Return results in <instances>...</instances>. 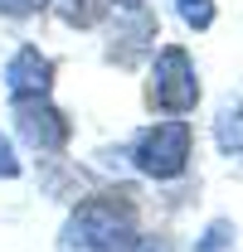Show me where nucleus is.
Instances as JSON below:
<instances>
[{
  "instance_id": "f257e3e1",
  "label": "nucleus",
  "mask_w": 243,
  "mask_h": 252,
  "mask_svg": "<svg viewBox=\"0 0 243 252\" xmlns=\"http://www.w3.org/2000/svg\"><path fill=\"white\" fill-rule=\"evenodd\" d=\"M136 238V209L122 194H97L63 223L59 252H126Z\"/></svg>"
},
{
  "instance_id": "f03ea898",
  "label": "nucleus",
  "mask_w": 243,
  "mask_h": 252,
  "mask_svg": "<svg viewBox=\"0 0 243 252\" xmlns=\"http://www.w3.org/2000/svg\"><path fill=\"white\" fill-rule=\"evenodd\" d=\"M195 102H200L195 63L180 44H165L151 63V107L165 117H185V112H195Z\"/></svg>"
},
{
  "instance_id": "7ed1b4c3",
  "label": "nucleus",
  "mask_w": 243,
  "mask_h": 252,
  "mask_svg": "<svg viewBox=\"0 0 243 252\" xmlns=\"http://www.w3.org/2000/svg\"><path fill=\"white\" fill-rule=\"evenodd\" d=\"M131 160L151 180H175V175H185V165H190V122L175 117V122H156L151 131H141Z\"/></svg>"
},
{
  "instance_id": "20e7f679",
  "label": "nucleus",
  "mask_w": 243,
  "mask_h": 252,
  "mask_svg": "<svg viewBox=\"0 0 243 252\" xmlns=\"http://www.w3.org/2000/svg\"><path fill=\"white\" fill-rule=\"evenodd\" d=\"M15 131H20V141L34 146L39 156H54V151L68 146L73 122L63 117L49 97H15Z\"/></svg>"
},
{
  "instance_id": "39448f33",
  "label": "nucleus",
  "mask_w": 243,
  "mask_h": 252,
  "mask_svg": "<svg viewBox=\"0 0 243 252\" xmlns=\"http://www.w3.org/2000/svg\"><path fill=\"white\" fill-rule=\"evenodd\" d=\"M156 49V15L141 5V10H117V25H112V44H107V59L131 68L141 63Z\"/></svg>"
},
{
  "instance_id": "423d86ee",
  "label": "nucleus",
  "mask_w": 243,
  "mask_h": 252,
  "mask_svg": "<svg viewBox=\"0 0 243 252\" xmlns=\"http://www.w3.org/2000/svg\"><path fill=\"white\" fill-rule=\"evenodd\" d=\"M5 88H10V102L15 97H49V88H54V59H44L34 44L15 49V59L5 63Z\"/></svg>"
},
{
  "instance_id": "0eeeda50",
  "label": "nucleus",
  "mask_w": 243,
  "mask_h": 252,
  "mask_svg": "<svg viewBox=\"0 0 243 252\" xmlns=\"http://www.w3.org/2000/svg\"><path fill=\"white\" fill-rule=\"evenodd\" d=\"M214 141H219V151L229 160L243 165V97H229V102L219 107V117H214Z\"/></svg>"
},
{
  "instance_id": "6e6552de",
  "label": "nucleus",
  "mask_w": 243,
  "mask_h": 252,
  "mask_svg": "<svg viewBox=\"0 0 243 252\" xmlns=\"http://www.w3.org/2000/svg\"><path fill=\"white\" fill-rule=\"evenodd\" d=\"M54 10H59L63 25H73V30H92V25H102L117 5L112 0H49Z\"/></svg>"
},
{
  "instance_id": "1a4fd4ad",
  "label": "nucleus",
  "mask_w": 243,
  "mask_h": 252,
  "mask_svg": "<svg viewBox=\"0 0 243 252\" xmlns=\"http://www.w3.org/2000/svg\"><path fill=\"white\" fill-rule=\"evenodd\" d=\"M234 233H239V228H234L229 219H214L209 228L200 233V243H195V252H234V243H239Z\"/></svg>"
},
{
  "instance_id": "9d476101",
  "label": "nucleus",
  "mask_w": 243,
  "mask_h": 252,
  "mask_svg": "<svg viewBox=\"0 0 243 252\" xmlns=\"http://www.w3.org/2000/svg\"><path fill=\"white\" fill-rule=\"evenodd\" d=\"M175 10H180V20L190 30H209L214 25V0H175Z\"/></svg>"
},
{
  "instance_id": "9b49d317",
  "label": "nucleus",
  "mask_w": 243,
  "mask_h": 252,
  "mask_svg": "<svg viewBox=\"0 0 243 252\" xmlns=\"http://www.w3.org/2000/svg\"><path fill=\"white\" fill-rule=\"evenodd\" d=\"M44 5H49V0H0V15H5V20H34Z\"/></svg>"
},
{
  "instance_id": "f8f14e48",
  "label": "nucleus",
  "mask_w": 243,
  "mask_h": 252,
  "mask_svg": "<svg viewBox=\"0 0 243 252\" xmlns=\"http://www.w3.org/2000/svg\"><path fill=\"white\" fill-rule=\"evenodd\" d=\"M0 175H5V180H15V175H20V160H15V151H10V141H5V136H0Z\"/></svg>"
}]
</instances>
